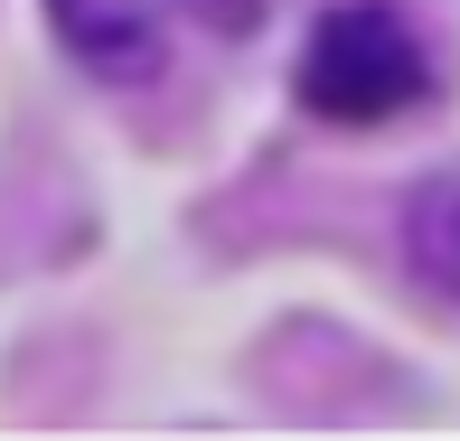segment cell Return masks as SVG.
I'll use <instances>...</instances> for the list:
<instances>
[{"label": "cell", "instance_id": "cell-1", "mask_svg": "<svg viewBox=\"0 0 460 441\" xmlns=\"http://www.w3.org/2000/svg\"><path fill=\"white\" fill-rule=\"evenodd\" d=\"M291 94L320 122H394L404 103L432 94V57L385 0H339V10L310 19L301 66H291Z\"/></svg>", "mask_w": 460, "mask_h": 441}, {"label": "cell", "instance_id": "cell-2", "mask_svg": "<svg viewBox=\"0 0 460 441\" xmlns=\"http://www.w3.org/2000/svg\"><path fill=\"white\" fill-rule=\"evenodd\" d=\"M57 38H66V57L103 85H151L160 75V19L151 0H48Z\"/></svg>", "mask_w": 460, "mask_h": 441}, {"label": "cell", "instance_id": "cell-3", "mask_svg": "<svg viewBox=\"0 0 460 441\" xmlns=\"http://www.w3.org/2000/svg\"><path fill=\"white\" fill-rule=\"evenodd\" d=\"M404 263H413V282L460 301V170H432L404 198Z\"/></svg>", "mask_w": 460, "mask_h": 441}, {"label": "cell", "instance_id": "cell-4", "mask_svg": "<svg viewBox=\"0 0 460 441\" xmlns=\"http://www.w3.org/2000/svg\"><path fill=\"white\" fill-rule=\"evenodd\" d=\"M188 10H198L217 38H254L263 19H273V0H188Z\"/></svg>", "mask_w": 460, "mask_h": 441}]
</instances>
